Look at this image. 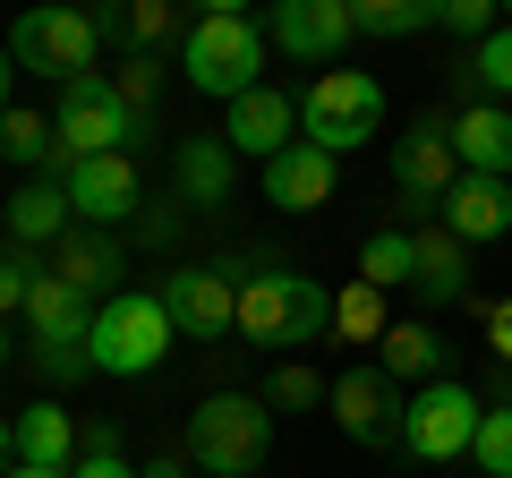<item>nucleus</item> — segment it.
Wrapping results in <instances>:
<instances>
[{
	"label": "nucleus",
	"mask_w": 512,
	"mask_h": 478,
	"mask_svg": "<svg viewBox=\"0 0 512 478\" xmlns=\"http://www.w3.org/2000/svg\"><path fill=\"white\" fill-rule=\"evenodd\" d=\"M274 453V410L256 393H214L188 410V470L197 478H248Z\"/></svg>",
	"instance_id": "1"
},
{
	"label": "nucleus",
	"mask_w": 512,
	"mask_h": 478,
	"mask_svg": "<svg viewBox=\"0 0 512 478\" xmlns=\"http://www.w3.org/2000/svg\"><path fill=\"white\" fill-rule=\"evenodd\" d=\"M180 69H188L197 94L239 103V94L265 86V26L239 18V9H205V18L188 26V43H180Z\"/></svg>",
	"instance_id": "2"
},
{
	"label": "nucleus",
	"mask_w": 512,
	"mask_h": 478,
	"mask_svg": "<svg viewBox=\"0 0 512 478\" xmlns=\"http://www.w3.org/2000/svg\"><path fill=\"white\" fill-rule=\"evenodd\" d=\"M52 129H60V163H52V180H69V171H77V163H94V154H128V146H146L154 120H137V111L111 94V77H77V86H60Z\"/></svg>",
	"instance_id": "3"
},
{
	"label": "nucleus",
	"mask_w": 512,
	"mask_h": 478,
	"mask_svg": "<svg viewBox=\"0 0 512 478\" xmlns=\"http://www.w3.org/2000/svg\"><path fill=\"white\" fill-rule=\"evenodd\" d=\"M171 308H163V291H120V299H103L94 308V333H86V350H94V368L103 376H154L163 368V350H171Z\"/></svg>",
	"instance_id": "4"
},
{
	"label": "nucleus",
	"mask_w": 512,
	"mask_h": 478,
	"mask_svg": "<svg viewBox=\"0 0 512 478\" xmlns=\"http://www.w3.org/2000/svg\"><path fill=\"white\" fill-rule=\"evenodd\" d=\"M376 129H384V86H376L367 69H325V77L308 86V103H299V137L325 146V154L367 146Z\"/></svg>",
	"instance_id": "5"
},
{
	"label": "nucleus",
	"mask_w": 512,
	"mask_h": 478,
	"mask_svg": "<svg viewBox=\"0 0 512 478\" xmlns=\"http://www.w3.org/2000/svg\"><path fill=\"white\" fill-rule=\"evenodd\" d=\"M94 43H103V18H86V9H26L9 35V60L77 86V77H94Z\"/></svg>",
	"instance_id": "6"
},
{
	"label": "nucleus",
	"mask_w": 512,
	"mask_h": 478,
	"mask_svg": "<svg viewBox=\"0 0 512 478\" xmlns=\"http://www.w3.org/2000/svg\"><path fill=\"white\" fill-rule=\"evenodd\" d=\"M478 419H487V402H478L470 385H453V376H436V385H419L410 393V410H402V444L419 461H461L478 444Z\"/></svg>",
	"instance_id": "7"
},
{
	"label": "nucleus",
	"mask_w": 512,
	"mask_h": 478,
	"mask_svg": "<svg viewBox=\"0 0 512 478\" xmlns=\"http://www.w3.org/2000/svg\"><path fill=\"white\" fill-rule=\"evenodd\" d=\"M461 180V154H453V111H419V129L393 146V188L402 205H444Z\"/></svg>",
	"instance_id": "8"
},
{
	"label": "nucleus",
	"mask_w": 512,
	"mask_h": 478,
	"mask_svg": "<svg viewBox=\"0 0 512 478\" xmlns=\"http://www.w3.org/2000/svg\"><path fill=\"white\" fill-rule=\"evenodd\" d=\"M265 43H282L291 60H342L359 43V18H350V0H274Z\"/></svg>",
	"instance_id": "9"
},
{
	"label": "nucleus",
	"mask_w": 512,
	"mask_h": 478,
	"mask_svg": "<svg viewBox=\"0 0 512 478\" xmlns=\"http://www.w3.org/2000/svg\"><path fill=\"white\" fill-rule=\"evenodd\" d=\"M333 427H342L350 444H402V410L410 402H393V376L384 368H350V376H333Z\"/></svg>",
	"instance_id": "10"
},
{
	"label": "nucleus",
	"mask_w": 512,
	"mask_h": 478,
	"mask_svg": "<svg viewBox=\"0 0 512 478\" xmlns=\"http://www.w3.org/2000/svg\"><path fill=\"white\" fill-rule=\"evenodd\" d=\"M163 308L180 333L222 342V325H239V282H222V265H180V274H163Z\"/></svg>",
	"instance_id": "11"
},
{
	"label": "nucleus",
	"mask_w": 512,
	"mask_h": 478,
	"mask_svg": "<svg viewBox=\"0 0 512 478\" xmlns=\"http://www.w3.org/2000/svg\"><path fill=\"white\" fill-rule=\"evenodd\" d=\"M291 129H299V111H291V94H274V86L239 94V103L222 111V137H231V154H256V163L291 154V146H299Z\"/></svg>",
	"instance_id": "12"
},
{
	"label": "nucleus",
	"mask_w": 512,
	"mask_h": 478,
	"mask_svg": "<svg viewBox=\"0 0 512 478\" xmlns=\"http://www.w3.org/2000/svg\"><path fill=\"white\" fill-rule=\"evenodd\" d=\"M60 188H69V205H77L86 222H120V214H137V197H146L137 154H94V163H77Z\"/></svg>",
	"instance_id": "13"
},
{
	"label": "nucleus",
	"mask_w": 512,
	"mask_h": 478,
	"mask_svg": "<svg viewBox=\"0 0 512 478\" xmlns=\"http://www.w3.org/2000/svg\"><path fill=\"white\" fill-rule=\"evenodd\" d=\"M410 291H427V308L470 299V239H453L444 222L410 231Z\"/></svg>",
	"instance_id": "14"
},
{
	"label": "nucleus",
	"mask_w": 512,
	"mask_h": 478,
	"mask_svg": "<svg viewBox=\"0 0 512 478\" xmlns=\"http://www.w3.org/2000/svg\"><path fill=\"white\" fill-rule=\"evenodd\" d=\"M265 197H274L282 214H316V205H333V154L299 137L291 154H274V163H265Z\"/></svg>",
	"instance_id": "15"
},
{
	"label": "nucleus",
	"mask_w": 512,
	"mask_h": 478,
	"mask_svg": "<svg viewBox=\"0 0 512 478\" xmlns=\"http://www.w3.org/2000/svg\"><path fill=\"white\" fill-rule=\"evenodd\" d=\"M291 308H299V274H282V265H265V274L239 282V333H248L256 350L291 342Z\"/></svg>",
	"instance_id": "16"
},
{
	"label": "nucleus",
	"mask_w": 512,
	"mask_h": 478,
	"mask_svg": "<svg viewBox=\"0 0 512 478\" xmlns=\"http://www.w3.org/2000/svg\"><path fill=\"white\" fill-rule=\"evenodd\" d=\"M444 231L453 239H504L512 231V188L504 180H478V171H461L453 180V197H444Z\"/></svg>",
	"instance_id": "17"
},
{
	"label": "nucleus",
	"mask_w": 512,
	"mask_h": 478,
	"mask_svg": "<svg viewBox=\"0 0 512 478\" xmlns=\"http://www.w3.org/2000/svg\"><path fill=\"white\" fill-rule=\"evenodd\" d=\"M0 214H9V248H60L77 205H69V188H60V180H26Z\"/></svg>",
	"instance_id": "18"
},
{
	"label": "nucleus",
	"mask_w": 512,
	"mask_h": 478,
	"mask_svg": "<svg viewBox=\"0 0 512 478\" xmlns=\"http://www.w3.org/2000/svg\"><path fill=\"white\" fill-rule=\"evenodd\" d=\"M120 239H103V231H69L52 248V274L69 282V291H86V299H120Z\"/></svg>",
	"instance_id": "19"
},
{
	"label": "nucleus",
	"mask_w": 512,
	"mask_h": 478,
	"mask_svg": "<svg viewBox=\"0 0 512 478\" xmlns=\"http://www.w3.org/2000/svg\"><path fill=\"white\" fill-rule=\"evenodd\" d=\"M453 154H461V171H478V180H504L512 171V120L495 103L453 111Z\"/></svg>",
	"instance_id": "20"
},
{
	"label": "nucleus",
	"mask_w": 512,
	"mask_h": 478,
	"mask_svg": "<svg viewBox=\"0 0 512 478\" xmlns=\"http://www.w3.org/2000/svg\"><path fill=\"white\" fill-rule=\"evenodd\" d=\"M231 180H239L231 137H180V197L188 205H231Z\"/></svg>",
	"instance_id": "21"
},
{
	"label": "nucleus",
	"mask_w": 512,
	"mask_h": 478,
	"mask_svg": "<svg viewBox=\"0 0 512 478\" xmlns=\"http://www.w3.org/2000/svg\"><path fill=\"white\" fill-rule=\"evenodd\" d=\"M77 419L60 402H35V410H18V461H35V470H77Z\"/></svg>",
	"instance_id": "22"
},
{
	"label": "nucleus",
	"mask_w": 512,
	"mask_h": 478,
	"mask_svg": "<svg viewBox=\"0 0 512 478\" xmlns=\"http://www.w3.org/2000/svg\"><path fill=\"white\" fill-rule=\"evenodd\" d=\"M350 18H359V35L402 43V35H419V26H444V0H350Z\"/></svg>",
	"instance_id": "23"
},
{
	"label": "nucleus",
	"mask_w": 512,
	"mask_h": 478,
	"mask_svg": "<svg viewBox=\"0 0 512 478\" xmlns=\"http://www.w3.org/2000/svg\"><path fill=\"white\" fill-rule=\"evenodd\" d=\"M376 368L384 376H427L436 385V368H444V342L427 325H384V342H376Z\"/></svg>",
	"instance_id": "24"
},
{
	"label": "nucleus",
	"mask_w": 512,
	"mask_h": 478,
	"mask_svg": "<svg viewBox=\"0 0 512 478\" xmlns=\"http://www.w3.org/2000/svg\"><path fill=\"white\" fill-rule=\"evenodd\" d=\"M0 154H9V163H26V171H52L60 163V129H52V120H43V111H18V103H9V111H0Z\"/></svg>",
	"instance_id": "25"
},
{
	"label": "nucleus",
	"mask_w": 512,
	"mask_h": 478,
	"mask_svg": "<svg viewBox=\"0 0 512 478\" xmlns=\"http://www.w3.org/2000/svg\"><path fill=\"white\" fill-rule=\"evenodd\" d=\"M359 282L367 291H410V231H376L359 248Z\"/></svg>",
	"instance_id": "26"
},
{
	"label": "nucleus",
	"mask_w": 512,
	"mask_h": 478,
	"mask_svg": "<svg viewBox=\"0 0 512 478\" xmlns=\"http://www.w3.org/2000/svg\"><path fill=\"white\" fill-rule=\"evenodd\" d=\"M333 333H342V342H384V291L350 282V291L333 299Z\"/></svg>",
	"instance_id": "27"
},
{
	"label": "nucleus",
	"mask_w": 512,
	"mask_h": 478,
	"mask_svg": "<svg viewBox=\"0 0 512 478\" xmlns=\"http://www.w3.org/2000/svg\"><path fill=\"white\" fill-rule=\"evenodd\" d=\"M316 402H333V385L316 368H299V359H282V368L265 376V410H316Z\"/></svg>",
	"instance_id": "28"
},
{
	"label": "nucleus",
	"mask_w": 512,
	"mask_h": 478,
	"mask_svg": "<svg viewBox=\"0 0 512 478\" xmlns=\"http://www.w3.org/2000/svg\"><path fill=\"white\" fill-rule=\"evenodd\" d=\"M128 35H137V52H163V43H188V18L171 9V0H128Z\"/></svg>",
	"instance_id": "29"
},
{
	"label": "nucleus",
	"mask_w": 512,
	"mask_h": 478,
	"mask_svg": "<svg viewBox=\"0 0 512 478\" xmlns=\"http://www.w3.org/2000/svg\"><path fill=\"white\" fill-rule=\"evenodd\" d=\"M111 94H120L137 120H154V103H163V69H154V52H128L120 69H111Z\"/></svg>",
	"instance_id": "30"
},
{
	"label": "nucleus",
	"mask_w": 512,
	"mask_h": 478,
	"mask_svg": "<svg viewBox=\"0 0 512 478\" xmlns=\"http://www.w3.org/2000/svg\"><path fill=\"white\" fill-rule=\"evenodd\" d=\"M470 461H478V478H512V402H495L487 419H478Z\"/></svg>",
	"instance_id": "31"
},
{
	"label": "nucleus",
	"mask_w": 512,
	"mask_h": 478,
	"mask_svg": "<svg viewBox=\"0 0 512 478\" xmlns=\"http://www.w3.org/2000/svg\"><path fill=\"white\" fill-rule=\"evenodd\" d=\"M43 274L52 265H35V248H0V316H26V299H35Z\"/></svg>",
	"instance_id": "32"
},
{
	"label": "nucleus",
	"mask_w": 512,
	"mask_h": 478,
	"mask_svg": "<svg viewBox=\"0 0 512 478\" xmlns=\"http://www.w3.org/2000/svg\"><path fill=\"white\" fill-rule=\"evenodd\" d=\"M470 77H478V86H495V94H512V26H495V35L478 43Z\"/></svg>",
	"instance_id": "33"
},
{
	"label": "nucleus",
	"mask_w": 512,
	"mask_h": 478,
	"mask_svg": "<svg viewBox=\"0 0 512 478\" xmlns=\"http://www.w3.org/2000/svg\"><path fill=\"white\" fill-rule=\"evenodd\" d=\"M444 26L453 35H495V9L487 0H444Z\"/></svg>",
	"instance_id": "34"
},
{
	"label": "nucleus",
	"mask_w": 512,
	"mask_h": 478,
	"mask_svg": "<svg viewBox=\"0 0 512 478\" xmlns=\"http://www.w3.org/2000/svg\"><path fill=\"white\" fill-rule=\"evenodd\" d=\"M69 478H137V461H120V453H77Z\"/></svg>",
	"instance_id": "35"
},
{
	"label": "nucleus",
	"mask_w": 512,
	"mask_h": 478,
	"mask_svg": "<svg viewBox=\"0 0 512 478\" xmlns=\"http://www.w3.org/2000/svg\"><path fill=\"white\" fill-rule=\"evenodd\" d=\"M487 350H495V359H512V299H495V308H487Z\"/></svg>",
	"instance_id": "36"
},
{
	"label": "nucleus",
	"mask_w": 512,
	"mask_h": 478,
	"mask_svg": "<svg viewBox=\"0 0 512 478\" xmlns=\"http://www.w3.org/2000/svg\"><path fill=\"white\" fill-rule=\"evenodd\" d=\"M77 453H120V427H111V419H94V427H86V444H77Z\"/></svg>",
	"instance_id": "37"
},
{
	"label": "nucleus",
	"mask_w": 512,
	"mask_h": 478,
	"mask_svg": "<svg viewBox=\"0 0 512 478\" xmlns=\"http://www.w3.org/2000/svg\"><path fill=\"white\" fill-rule=\"evenodd\" d=\"M137 478H188V461H163V453H154V461H146Z\"/></svg>",
	"instance_id": "38"
},
{
	"label": "nucleus",
	"mask_w": 512,
	"mask_h": 478,
	"mask_svg": "<svg viewBox=\"0 0 512 478\" xmlns=\"http://www.w3.org/2000/svg\"><path fill=\"white\" fill-rule=\"evenodd\" d=\"M9 86H18V60H9V43H0V111H9Z\"/></svg>",
	"instance_id": "39"
},
{
	"label": "nucleus",
	"mask_w": 512,
	"mask_h": 478,
	"mask_svg": "<svg viewBox=\"0 0 512 478\" xmlns=\"http://www.w3.org/2000/svg\"><path fill=\"white\" fill-rule=\"evenodd\" d=\"M0 470H18V427L0 419Z\"/></svg>",
	"instance_id": "40"
},
{
	"label": "nucleus",
	"mask_w": 512,
	"mask_h": 478,
	"mask_svg": "<svg viewBox=\"0 0 512 478\" xmlns=\"http://www.w3.org/2000/svg\"><path fill=\"white\" fill-rule=\"evenodd\" d=\"M0 478H69V470H35V461H18V470H0Z\"/></svg>",
	"instance_id": "41"
},
{
	"label": "nucleus",
	"mask_w": 512,
	"mask_h": 478,
	"mask_svg": "<svg viewBox=\"0 0 512 478\" xmlns=\"http://www.w3.org/2000/svg\"><path fill=\"white\" fill-rule=\"evenodd\" d=\"M0 368H9V325H0Z\"/></svg>",
	"instance_id": "42"
}]
</instances>
